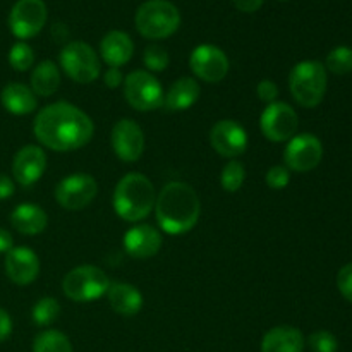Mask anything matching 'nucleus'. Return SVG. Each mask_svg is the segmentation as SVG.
I'll return each mask as SVG.
<instances>
[{
	"mask_svg": "<svg viewBox=\"0 0 352 352\" xmlns=\"http://www.w3.org/2000/svg\"><path fill=\"white\" fill-rule=\"evenodd\" d=\"M33 131L43 146L54 151H72L91 141L95 126L81 109L67 102H57L38 112Z\"/></svg>",
	"mask_w": 352,
	"mask_h": 352,
	"instance_id": "obj_1",
	"label": "nucleus"
},
{
	"mask_svg": "<svg viewBox=\"0 0 352 352\" xmlns=\"http://www.w3.org/2000/svg\"><path fill=\"white\" fill-rule=\"evenodd\" d=\"M158 226L170 236H181L196 226L201 203L195 189L186 182H168L155 201Z\"/></svg>",
	"mask_w": 352,
	"mask_h": 352,
	"instance_id": "obj_2",
	"label": "nucleus"
},
{
	"mask_svg": "<svg viewBox=\"0 0 352 352\" xmlns=\"http://www.w3.org/2000/svg\"><path fill=\"white\" fill-rule=\"evenodd\" d=\"M157 195L146 175L131 172L124 175L113 191V208L120 219L127 222H140L153 210Z\"/></svg>",
	"mask_w": 352,
	"mask_h": 352,
	"instance_id": "obj_3",
	"label": "nucleus"
},
{
	"mask_svg": "<svg viewBox=\"0 0 352 352\" xmlns=\"http://www.w3.org/2000/svg\"><path fill=\"white\" fill-rule=\"evenodd\" d=\"M327 69L318 60H302L289 76V88L296 102L305 109L320 105L327 91Z\"/></svg>",
	"mask_w": 352,
	"mask_h": 352,
	"instance_id": "obj_4",
	"label": "nucleus"
},
{
	"mask_svg": "<svg viewBox=\"0 0 352 352\" xmlns=\"http://www.w3.org/2000/svg\"><path fill=\"white\" fill-rule=\"evenodd\" d=\"M134 23L144 38L164 40L179 30L181 14L168 0H148L140 6Z\"/></svg>",
	"mask_w": 352,
	"mask_h": 352,
	"instance_id": "obj_5",
	"label": "nucleus"
},
{
	"mask_svg": "<svg viewBox=\"0 0 352 352\" xmlns=\"http://www.w3.org/2000/svg\"><path fill=\"white\" fill-rule=\"evenodd\" d=\"M110 280L105 272L93 265H82L69 272L62 282L64 294L71 301L89 302L107 294Z\"/></svg>",
	"mask_w": 352,
	"mask_h": 352,
	"instance_id": "obj_6",
	"label": "nucleus"
},
{
	"mask_svg": "<svg viewBox=\"0 0 352 352\" xmlns=\"http://www.w3.org/2000/svg\"><path fill=\"white\" fill-rule=\"evenodd\" d=\"M124 95L140 112H150L164 105L165 93L158 79L148 71H134L124 79Z\"/></svg>",
	"mask_w": 352,
	"mask_h": 352,
	"instance_id": "obj_7",
	"label": "nucleus"
},
{
	"mask_svg": "<svg viewBox=\"0 0 352 352\" xmlns=\"http://www.w3.org/2000/svg\"><path fill=\"white\" fill-rule=\"evenodd\" d=\"M60 67L76 82L88 85L100 76V60L85 41H71L60 52Z\"/></svg>",
	"mask_w": 352,
	"mask_h": 352,
	"instance_id": "obj_8",
	"label": "nucleus"
},
{
	"mask_svg": "<svg viewBox=\"0 0 352 352\" xmlns=\"http://www.w3.org/2000/svg\"><path fill=\"white\" fill-rule=\"evenodd\" d=\"M261 133L265 138L275 143H284L296 136L299 119L296 110L284 102L268 103L267 109L261 113Z\"/></svg>",
	"mask_w": 352,
	"mask_h": 352,
	"instance_id": "obj_9",
	"label": "nucleus"
},
{
	"mask_svg": "<svg viewBox=\"0 0 352 352\" xmlns=\"http://www.w3.org/2000/svg\"><path fill=\"white\" fill-rule=\"evenodd\" d=\"M47 23V6L43 0H17L9 14V28L19 40L33 38Z\"/></svg>",
	"mask_w": 352,
	"mask_h": 352,
	"instance_id": "obj_10",
	"label": "nucleus"
},
{
	"mask_svg": "<svg viewBox=\"0 0 352 352\" xmlns=\"http://www.w3.org/2000/svg\"><path fill=\"white\" fill-rule=\"evenodd\" d=\"M98 184L89 174H71L55 188V199L65 210H82L95 199Z\"/></svg>",
	"mask_w": 352,
	"mask_h": 352,
	"instance_id": "obj_11",
	"label": "nucleus"
},
{
	"mask_svg": "<svg viewBox=\"0 0 352 352\" xmlns=\"http://www.w3.org/2000/svg\"><path fill=\"white\" fill-rule=\"evenodd\" d=\"M323 158V144L315 134H298L285 146L284 160L294 172H309L318 167Z\"/></svg>",
	"mask_w": 352,
	"mask_h": 352,
	"instance_id": "obj_12",
	"label": "nucleus"
},
{
	"mask_svg": "<svg viewBox=\"0 0 352 352\" xmlns=\"http://www.w3.org/2000/svg\"><path fill=\"white\" fill-rule=\"evenodd\" d=\"M191 71L206 82H219L229 72V58L215 45H199L189 57Z\"/></svg>",
	"mask_w": 352,
	"mask_h": 352,
	"instance_id": "obj_13",
	"label": "nucleus"
},
{
	"mask_svg": "<svg viewBox=\"0 0 352 352\" xmlns=\"http://www.w3.org/2000/svg\"><path fill=\"white\" fill-rule=\"evenodd\" d=\"M213 150L226 158L239 157L248 148V133L236 120H219L210 131Z\"/></svg>",
	"mask_w": 352,
	"mask_h": 352,
	"instance_id": "obj_14",
	"label": "nucleus"
},
{
	"mask_svg": "<svg viewBox=\"0 0 352 352\" xmlns=\"http://www.w3.org/2000/svg\"><path fill=\"white\" fill-rule=\"evenodd\" d=\"M112 148L122 162H136L144 151V134L134 120L122 119L112 129Z\"/></svg>",
	"mask_w": 352,
	"mask_h": 352,
	"instance_id": "obj_15",
	"label": "nucleus"
},
{
	"mask_svg": "<svg viewBox=\"0 0 352 352\" xmlns=\"http://www.w3.org/2000/svg\"><path fill=\"white\" fill-rule=\"evenodd\" d=\"M47 168V155L36 144L23 146L12 162V175L21 186L30 188L38 182Z\"/></svg>",
	"mask_w": 352,
	"mask_h": 352,
	"instance_id": "obj_16",
	"label": "nucleus"
},
{
	"mask_svg": "<svg viewBox=\"0 0 352 352\" xmlns=\"http://www.w3.org/2000/svg\"><path fill=\"white\" fill-rule=\"evenodd\" d=\"M6 274L14 284L28 285L40 274V260L30 248H12L6 256Z\"/></svg>",
	"mask_w": 352,
	"mask_h": 352,
	"instance_id": "obj_17",
	"label": "nucleus"
},
{
	"mask_svg": "<svg viewBox=\"0 0 352 352\" xmlns=\"http://www.w3.org/2000/svg\"><path fill=\"white\" fill-rule=\"evenodd\" d=\"M162 243H164L162 234L148 223L133 227L124 236V248L131 256L138 258V260L155 256L160 251Z\"/></svg>",
	"mask_w": 352,
	"mask_h": 352,
	"instance_id": "obj_18",
	"label": "nucleus"
},
{
	"mask_svg": "<svg viewBox=\"0 0 352 352\" xmlns=\"http://www.w3.org/2000/svg\"><path fill=\"white\" fill-rule=\"evenodd\" d=\"M100 54L110 67H120L133 57L134 43L129 34L124 31H110L100 43Z\"/></svg>",
	"mask_w": 352,
	"mask_h": 352,
	"instance_id": "obj_19",
	"label": "nucleus"
},
{
	"mask_svg": "<svg viewBox=\"0 0 352 352\" xmlns=\"http://www.w3.org/2000/svg\"><path fill=\"white\" fill-rule=\"evenodd\" d=\"M305 344V337L298 329L282 325L265 333L261 340V352H302Z\"/></svg>",
	"mask_w": 352,
	"mask_h": 352,
	"instance_id": "obj_20",
	"label": "nucleus"
},
{
	"mask_svg": "<svg viewBox=\"0 0 352 352\" xmlns=\"http://www.w3.org/2000/svg\"><path fill=\"white\" fill-rule=\"evenodd\" d=\"M10 223L17 232L24 236H36L47 229L48 217L41 206L34 203H23L10 213Z\"/></svg>",
	"mask_w": 352,
	"mask_h": 352,
	"instance_id": "obj_21",
	"label": "nucleus"
},
{
	"mask_svg": "<svg viewBox=\"0 0 352 352\" xmlns=\"http://www.w3.org/2000/svg\"><path fill=\"white\" fill-rule=\"evenodd\" d=\"M0 102L7 112L14 116H28L36 109V95L33 89L21 82H9L0 93Z\"/></svg>",
	"mask_w": 352,
	"mask_h": 352,
	"instance_id": "obj_22",
	"label": "nucleus"
},
{
	"mask_svg": "<svg viewBox=\"0 0 352 352\" xmlns=\"http://www.w3.org/2000/svg\"><path fill=\"white\" fill-rule=\"evenodd\" d=\"M107 296L112 309L120 316L138 315L143 306V296L131 284H122V282L112 284L107 291Z\"/></svg>",
	"mask_w": 352,
	"mask_h": 352,
	"instance_id": "obj_23",
	"label": "nucleus"
},
{
	"mask_svg": "<svg viewBox=\"0 0 352 352\" xmlns=\"http://www.w3.org/2000/svg\"><path fill=\"white\" fill-rule=\"evenodd\" d=\"M199 93V82L192 78H181L170 86L168 93L165 95L164 107L172 112H182V110H188L198 102Z\"/></svg>",
	"mask_w": 352,
	"mask_h": 352,
	"instance_id": "obj_24",
	"label": "nucleus"
},
{
	"mask_svg": "<svg viewBox=\"0 0 352 352\" xmlns=\"http://www.w3.org/2000/svg\"><path fill=\"white\" fill-rule=\"evenodd\" d=\"M60 86V71L52 60H43L33 69L31 74V89L34 95L50 96Z\"/></svg>",
	"mask_w": 352,
	"mask_h": 352,
	"instance_id": "obj_25",
	"label": "nucleus"
},
{
	"mask_svg": "<svg viewBox=\"0 0 352 352\" xmlns=\"http://www.w3.org/2000/svg\"><path fill=\"white\" fill-rule=\"evenodd\" d=\"M33 352H72L71 340L58 330H45L33 342Z\"/></svg>",
	"mask_w": 352,
	"mask_h": 352,
	"instance_id": "obj_26",
	"label": "nucleus"
},
{
	"mask_svg": "<svg viewBox=\"0 0 352 352\" xmlns=\"http://www.w3.org/2000/svg\"><path fill=\"white\" fill-rule=\"evenodd\" d=\"M60 315V305L54 298H43L33 306V322L40 327L52 325Z\"/></svg>",
	"mask_w": 352,
	"mask_h": 352,
	"instance_id": "obj_27",
	"label": "nucleus"
},
{
	"mask_svg": "<svg viewBox=\"0 0 352 352\" xmlns=\"http://www.w3.org/2000/svg\"><path fill=\"white\" fill-rule=\"evenodd\" d=\"M327 69L337 76H344L352 72V48L337 47L327 57Z\"/></svg>",
	"mask_w": 352,
	"mask_h": 352,
	"instance_id": "obj_28",
	"label": "nucleus"
},
{
	"mask_svg": "<svg viewBox=\"0 0 352 352\" xmlns=\"http://www.w3.org/2000/svg\"><path fill=\"white\" fill-rule=\"evenodd\" d=\"M244 179H246V170H244V165L241 162L232 160L223 167L222 170V188L229 192L239 191L241 186L244 184Z\"/></svg>",
	"mask_w": 352,
	"mask_h": 352,
	"instance_id": "obj_29",
	"label": "nucleus"
},
{
	"mask_svg": "<svg viewBox=\"0 0 352 352\" xmlns=\"http://www.w3.org/2000/svg\"><path fill=\"white\" fill-rule=\"evenodd\" d=\"M33 62L34 54L30 45L24 43V41H17V43L12 45V48L9 52V64L14 71H28L33 65Z\"/></svg>",
	"mask_w": 352,
	"mask_h": 352,
	"instance_id": "obj_30",
	"label": "nucleus"
},
{
	"mask_svg": "<svg viewBox=\"0 0 352 352\" xmlns=\"http://www.w3.org/2000/svg\"><path fill=\"white\" fill-rule=\"evenodd\" d=\"M143 62L144 65L148 67V71H153V72H162L168 67V58L167 50L164 47H158V45H150L146 47L143 54Z\"/></svg>",
	"mask_w": 352,
	"mask_h": 352,
	"instance_id": "obj_31",
	"label": "nucleus"
},
{
	"mask_svg": "<svg viewBox=\"0 0 352 352\" xmlns=\"http://www.w3.org/2000/svg\"><path fill=\"white\" fill-rule=\"evenodd\" d=\"M308 344L313 352H337V349H339L337 337L333 333L327 332V330H318V332L311 333Z\"/></svg>",
	"mask_w": 352,
	"mask_h": 352,
	"instance_id": "obj_32",
	"label": "nucleus"
},
{
	"mask_svg": "<svg viewBox=\"0 0 352 352\" xmlns=\"http://www.w3.org/2000/svg\"><path fill=\"white\" fill-rule=\"evenodd\" d=\"M291 181V174L289 168L284 165H275V167L268 168L267 172V184L272 189H284Z\"/></svg>",
	"mask_w": 352,
	"mask_h": 352,
	"instance_id": "obj_33",
	"label": "nucleus"
},
{
	"mask_svg": "<svg viewBox=\"0 0 352 352\" xmlns=\"http://www.w3.org/2000/svg\"><path fill=\"white\" fill-rule=\"evenodd\" d=\"M337 287H339L340 294L352 302V263L340 268L339 275H337Z\"/></svg>",
	"mask_w": 352,
	"mask_h": 352,
	"instance_id": "obj_34",
	"label": "nucleus"
},
{
	"mask_svg": "<svg viewBox=\"0 0 352 352\" xmlns=\"http://www.w3.org/2000/svg\"><path fill=\"white\" fill-rule=\"evenodd\" d=\"M256 93H258V98H260L261 102L274 103L275 98L278 96V86L275 85L274 81H270V79H263V81L258 85Z\"/></svg>",
	"mask_w": 352,
	"mask_h": 352,
	"instance_id": "obj_35",
	"label": "nucleus"
},
{
	"mask_svg": "<svg viewBox=\"0 0 352 352\" xmlns=\"http://www.w3.org/2000/svg\"><path fill=\"white\" fill-rule=\"evenodd\" d=\"M103 81L109 88H119L120 85H124V74L119 67H110L109 71L103 74Z\"/></svg>",
	"mask_w": 352,
	"mask_h": 352,
	"instance_id": "obj_36",
	"label": "nucleus"
},
{
	"mask_svg": "<svg viewBox=\"0 0 352 352\" xmlns=\"http://www.w3.org/2000/svg\"><path fill=\"white\" fill-rule=\"evenodd\" d=\"M12 333V320L6 309L0 308V342L7 340Z\"/></svg>",
	"mask_w": 352,
	"mask_h": 352,
	"instance_id": "obj_37",
	"label": "nucleus"
},
{
	"mask_svg": "<svg viewBox=\"0 0 352 352\" xmlns=\"http://www.w3.org/2000/svg\"><path fill=\"white\" fill-rule=\"evenodd\" d=\"M232 2L243 12H256L263 6L265 0H232Z\"/></svg>",
	"mask_w": 352,
	"mask_h": 352,
	"instance_id": "obj_38",
	"label": "nucleus"
},
{
	"mask_svg": "<svg viewBox=\"0 0 352 352\" xmlns=\"http://www.w3.org/2000/svg\"><path fill=\"white\" fill-rule=\"evenodd\" d=\"M14 195V182L9 175L0 174V199H7Z\"/></svg>",
	"mask_w": 352,
	"mask_h": 352,
	"instance_id": "obj_39",
	"label": "nucleus"
},
{
	"mask_svg": "<svg viewBox=\"0 0 352 352\" xmlns=\"http://www.w3.org/2000/svg\"><path fill=\"white\" fill-rule=\"evenodd\" d=\"M12 244H14V241H12V236H10L9 230H6L0 227V253H6V254L9 253V251L14 248Z\"/></svg>",
	"mask_w": 352,
	"mask_h": 352,
	"instance_id": "obj_40",
	"label": "nucleus"
}]
</instances>
